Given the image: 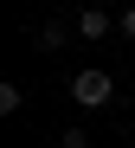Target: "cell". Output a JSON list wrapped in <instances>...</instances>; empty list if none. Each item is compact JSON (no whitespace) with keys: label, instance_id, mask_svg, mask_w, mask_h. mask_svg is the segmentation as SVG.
Wrapping results in <instances>:
<instances>
[{"label":"cell","instance_id":"cell-1","mask_svg":"<svg viewBox=\"0 0 135 148\" xmlns=\"http://www.w3.org/2000/svg\"><path fill=\"white\" fill-rule=\"evenodd\" d=\"M71 97H77V110H103V103L116 97V77H110L103 64H84V71L71 77Z\"/></svg>","mask_w":135,"mask_h":148},{"label":"cell","instance_id":"cell-2","mask_svg":"<svg viewBox=\"0 0 135 148\" xmlns=\"http://www.w3.org/2000/svg\"><path fill=\"white\" fill-rule=\"evenodd\" d=\"M71 26H77V39H90V45H97V39H110V32H116V13H103V7H84V13L71 19Z\"/></svg>","mask_w":135,"mask_h":148},{"label":"cell","instance_id":"cell-3","mask_svg":"<svg viewBox=\"0 0 135 148\" xmlns=\"http://www.w3.org/2000/svg\"><path fill=\"white\" fill-rule=\"evenodd\" d=\"M71 32L77 26H64V19H39V26H32V45H39V52H64Z\"/></svg>","mask_w":135,"mask_h":148},{"label":"cell","instance_id":"cell-4","mask_svg":"<svg viewBox=\"0 0 135 148\" xmlns=\"http://www.w3.org/2000/svg\"><path fill=\"white\" fill-rule=\"evenodd\" d=\"M26 110V90L19 84H0V116H19Z\"/></svg>","mask_w":135,"mask_h":148},{"label":"cell","instance_id":"cell-5","mask_svg":"<svg viewBox=\"0 0 135 148\" xmlns=\"http://www.w3.org/2000/svg\"><path fill=\"white\" fill-rule=\"evenodd\" d=\"M58 148H90V135H84V129H77V122H71V129L58 135Z\"/></svg>","mask_w":135,"mask_h":148},{"label":"cell","instance_id":"cell-6","mask_svg":"<svg viewBox=\"0 0 135 148\" xmlns=\"http://www.w3.org/2000/svg\"><path fill=\"white\" fill-rule=\"evenodd\" d=\"M116 32H122V39L135 45V7H122V13H116Z\"/></svg>","mask_w":135,"mask_h":148},{"label":"cell","instance_id":"cell-7","mask_svg":"<svg viewBox=\"0 0 135 148\" xmlns=\"http://www.w3.org/2000/svg\"><path fill=\"white\" fill-rule=\"evenodd\" d=\"M51 148H58V142H51Z\"/></svg>","mask_w":135,"mask_h":148}]
</instances>
